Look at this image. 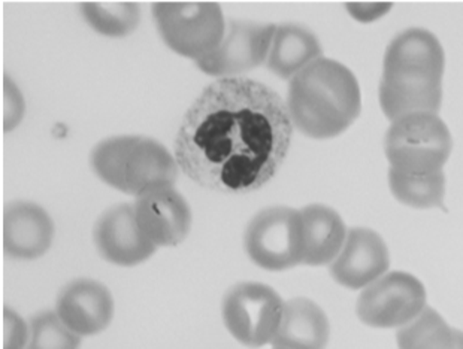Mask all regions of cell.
Instances as JSON below:
<instances>
[{
    "mask_svg": "<svg viewBox=\"0 0 463 349\" xmlns=\"http://www.w3.org/2000/svg\"><path fill=\"white\" fill-rule=\"evenodd\" d=\"M292 135L288 103L274 90L249 78H220L183 118L176 163L201 185L249 192L283 166Z\"/></svg>",
    "mask_w": 463,
    "mask_h": 349,
    "instance_id": "obj_1",
    "label": "cell"
},
{
    "mask_svg": "<svg viewBox=\"0 0 463 349\" xmlns=\"http://www.w3.org/2000/svg\"><path fill=\"white\" fill-rule=\"evenodd\" d=\"M446 56L430 30H403L387 47L383 60L380 107L392 123L410 114H438L442 102Z\"/></svg>",
    "mask_w": 463,
    "mask_h": 349,
    "instance_id": "obj_2",
    "label": "cell"
},
{
    "mask_svg": "<svg viewBox=\"0 0 463 349\" xmlns=\"http://www.w3.org/2000/svg\"><path fill=\"white\" fill-rule=\"evenodd\" d=\"M288 116L305 137L331 139L345 132L361 114L357 78L336 60L320 57L290 80Z\"/></svg>",
    "mask_w": 463,
    "mask_h": 349,
    "instance_id": "obj_3",
    "label": "cell"
},
{
    "mask_svg": "<svg viewBox=\"0 0 463 349\" xmlns=\"http://www.w3.org/2000/svg\"><path fill=\"white\" fill-rule=\"evenodd\" d=\"M453 139L438 114H410L392 123L384 137V153L391 169L405 174L442 172L450 158Z\"/></svg>",
    "mask_w": 463,
    "mask_h": 349,
    "instance_id": "obj_4",
    "label": "cell"
},
{
    "mask_svg": "<svg viewBox=\"0 0 463 349\" xmlns=\"http://www.w3.org/2000/svg\"><path fill=\"white\" fill-rule=\"evenodd\" d=\"M153 15L167 47L196 61L224 39L223 11L214 2H159L153 5Z\"/></svg>",
    "mask_w": 463,
    "mask_h": 349,
    "instance_id": "obj_5",
    "label": "cell"
},
{
    "mask_svg": "<svg viewBox=\"0 0 463 349\" xmlns=\"http://www.w3.org/2000/svg\"><path fill=\"white\" fill-rule=\"evenodd\" d=\"M245 251L266 270H286L304 263L305 234L300 211L288 206L263 209L250 222Z\"/></svg>",
    "mask_w": 463,
    "mask_h": 349,
    "instance_id": "obj_6",
    "label": "cell"
},
{
    "mask_svg": "<svg viewBox=\"0 0 463 349\" xmlns=\"http://www.w3.org/2000/svg\"><path fill=\"white\" fill-rule=\"evenodd\" d=\"M284 302L265 284L242 282L224 296L223 321L232 336L249 348L270 344L283 318Z\"/></svg>",
    "mask_w": 463,
    "mask_h": 349,
    "instance_id": "obj_7",
    "label": "cell"
},
{
    "mask_svg": "<svg viewBox=\"0 0 463 349\" xmlns=\"http://www.w3.org/2000/svg\"><path fill=\"white\" fill-rule=\"evenodd\" d=\"M426 307V290L419 278L391 272L364 287L357 300L359 320L373 328H401Z\"/></svg>",
    "mask_w": 463,
    "mask_h": 349,
    "instance_id": "obj_8",
    "label": "cell"
},
{
    "mask_svg": "<svg viewBox=\"0 0 463 349\" xmlns=\"http://www.w3.org/2000/svg\"><path fill=\"white\" fill-rule=\"evenodd\" d=\"M277 26L258 23H231L229 32L214 52L198 60L202 72L233 78L265 63Z\"/></svg>",
    "mask_w": 463,
    "mask_h": 349,
    "instance_id": "obj_9",
    "label": "cell"
},
{
    "mask_svg": "<svg viewBox=\"0 0 463 349\" xmlns=\"http://www.w3.org/2000/svg\"><path fill=\"white\" fill-rule=\"evenodd\" d=\"M391 254L384 239L371 229L356 227L348 231L339 256L331 264V277L339 286L362 290L386 275Z\"/></svg>",
    "mask_w": 463,
    "mask_h": 349,
    "instance_id": "obj_10",
    "label": "cell"
},
{
    "mask_svg": "<svg viewBox=\"0 0 463 349\" xmlns=\"http://www.w3.org/2000/svg\"><path fill=\"white\" fill-rule=\"evenodd\" d=\"M93 238L100 256L117 266H137L150 259L157 248L142 233L135 208L128 203L103 212L96 222Z\"/></svg>",
    "mask_w": 463,
    "mask_h": 349,
    "instance_id": "obj_11",
    "label": "cell"
},
{
    "mask_svg": "<svg viewBox=\"0 0 463 349\" xmlns=\"http://www.w3.org/2000/svg\"><path fill=\"white\" fill-rule=\"evenodd\" d=\"M133 208L137 226L156 247H175L189 236L192 209L174 187L137 197Z\"/></svg>",
    "mask_w": 463,
    "mask_h": 349,
    "instance_id": "obj_12",
    "label": "cell"
},
{
    "mask_svg": "<svg viewBox=\"0 0 463 349\" xmlns=\"http://www.w3.org/2000/svg\"><path fill=\"white\" fill-rule=\"evenodd\" d=\"M57 316L78 336L103 332L114 316V298L107 287L93 279H77L57 298Z\"/></svg>",
    "mask_w": 463,
    "mask_h": 349,
    "instance_id": "obj_13",
    "label": "cell"
},
{
    "mask_svg": "<svg viewBox=\"0 0 463 349\" xmlns=\"http://www.w3.org/2000/svg\"><path fill=\"white\" fill-rule=\"evenodd\" d=\"M54 224L45 209L31 202H14L4 212V251L18 260H34L50 250Z\"/></svg>",
    "mask_w": 463,
    "mask_h": 349,
    "instance_id": "obj_14",
    "label": "cell"
},
{
    "mask_svg": "<svg viewBox=\"0 0 463 349\" xmlns=\"http://www.w3.org/2000/svg\"><path fill=\"white\" fill-rule=\"evenodd\" d=\"M331 325L317 303L305 297L284 303L283 318L272 339L274 349H326Z\"/></svg>",
    "mask_w": 463,
    "mask_h": 349,
    "instance_id": "obj_15",
    "label": "cell"
},
{
    "mask_svg": "<svg viewBox=\"0 0 463 349\" xmlns=\"http://www.w3.org/2000/svg\"><path fill=\"white\" fill-rule=\"evenodd\" d=\"M178 176L176 158L155 139L139 137L126 169V194L141 197L146 193L172 188Z\"/></svg>",
    "mask_w": 463,
    "mask_h": 349,
    "instance_id": "obj_16",
    "label": "cell"
},
{
    "mask_svg": "<svg viewBox=\"0 0 463 349\" xmlns=\"http://www.w3.org/2000/svg\"><path fill=\"white\" fill-rule=\"evenodd\" d=\"M304 222L307 266L332 264L343 250L347 229L336 211L325 204H309L300 211Z\"/></svg>",
    "mask_w": 463,
    "mask_h": 349,
    "instance_id": "obj_17",
    "label": "cell"
},
{
    "mask_svg": "<svg viewBox=\"0 0 463 349\" xmlns=\"http://www.w3.org/2000/svg\"><path fill=\"white\" fill-rule=\"evenodd\" d=\"M317 36L299 24H281L275 30L266 66L270 72L288 80L322 57Z\"/></svg>",
    "mask_w": 463,
    "mask_h": 349,
    "instance_id": "obj_18",
    "label": "cell"
},
{
    "mask_svg": "<svg viewBox=\"0 0 463 349\" xmlns=\"http://www.w3.org/2000/svg\"><path fill=\"white\" fill-rule=\"evenodd\" d=\"M399 349H463V332L451 328L432 307L396 333Z\"/></svg>",
    "mask_w": 463,
    "mask_h": 349,
    "instance_id": "obj_19",
    "label": "cell"
},
{
    "mask_svg": "<svg viewBox=\"0 0 463 349\" xmlns=\"http://www.w3.org/2000/svg\"><path fill=\"white\" fill-rule=\"evenodd\" d=\"M389 187L396 201L416 209L439 208L446 196V174L438 172L432 174H401L389 169Z\"/></svg>",
    "mask_w": 463,
    "mask_h": 349,
    "instance_id": "obj_20",
    "label": "cell"
},
{
    "mask_svg": "<svg viewBox=\"0 0 463 349\" xmlns=\"http://www.w3.org/2000/svg\"><path fill=\"white\" fill-rule=\"evenodd\" d=\"M81 15L91 29L109 38H125L139 24L141 11L135 2H86Z\"/></svg>",
    "mask_w": 463,
    "mask_h": 349,
    "instance_id": "obj_21",
    "label": "cell"
},
{
    "mask_svg": "<svg viewBox=\"0 0 463 349\" xmlns=\"http://www.w3.org/2000/svg\"><path fill=\"white\" fill-rule=\"evenodd\" d=\"M139 137H116L100 142L91 153V167L103 183L126 193V169Z\"/></svg>",
    "mask_w": 463,
    "mask_h": 349,
    "instance_id": "obj_22",
    "label": "cell"
},
{
    "mask_svg": "<svg viewBox=\"0 0 463 349\" xmlns=\"http://www.w3.org/2000/svg\"><path fill=\"white\" fill-rule=\"evenodd\" d=\"M31 337L26 349H78L81 336L61 320L57 312H41L31 321Z\"/></svg>",
    "mask_w": 463,
    "mask_h": 349,
    "instance_id": "obj_23",
    "label": "cell"
},
{
    "mask_svg": "<svg viewBox=\"0 0 463 349\" xmlns=\"http://www.w3.org/2000/svg\"><path fill=\"white\" fill-rule=\"evenodd\" d=\"M24 98L13 80L4 77V130L11 132L22 123L24 117Z\"/></svg>",
    "mask_w": 463,
    "mask_h": 349,
    "instance_id": "obj_24",
    "label": "cell"
},
{
    "mask_svg": "<svg viewBox=\"0 0 463 349\" xmlns=\"http://www.w3.org/2000/svg\"><path fill=\"white\" fill-rule=\"evenodd\" d=\"M31 328L17 312L4 311V349H26Z\"/></svg>",
    "mask_w": 463,
    "mask_h": 349,
    "instance_id": "obj_25",
    "label": "cell"
}]
</instances>
